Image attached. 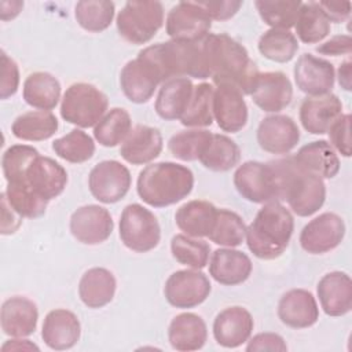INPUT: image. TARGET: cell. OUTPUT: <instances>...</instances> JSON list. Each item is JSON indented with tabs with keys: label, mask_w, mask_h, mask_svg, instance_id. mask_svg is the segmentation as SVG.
<instances>
[{
	"label": "cell",
	"mask_w": 352,
	"mask_h": 352,
	"mask_svg": "<svg viewBox=\"0 0 352 352\" xmlns=\"http://www.w3.org/2000/svg\"><path fill=\"white\" fill-rule=\"evenodd\" d=\"M170 252L179 264L194 270H202L209 261L210 246L204 239L177 234L170 241Z\"/></svg>",
	"instance_id": "46"
},
{
	"label": "cell",
	"mask_w": 352,
	"mask_h": 352,
	"mask_svg": "<svg viewBox=\"0 0 352 352\" xmlns=\"http://www.w3.org/2000/svg\"><path fill=\"white\" fill-rule=\"evenodd\" d=\"M120 238L129 250L146 253L158 246L161 227L151 210L140 204H129L120 217Z\"/></svg>",
	"instance_id": "8"
},
{
	"label": "cell",
	"mask_w": 352,
	"mask_h": 352,
	"mask_svg": "<svg viewBox=\"0 0 352 352\" xmlns=\"http://www.w3.org/2000/svg\"><path fill=\"white\" fill-rule=\"evenodd\" d=\"M293 74L297 88L308 96L330 94L336 81L333 63L312 54H302L297 59Z\"/></svg>",
	"instance_id": "16"
},
{
	"label": "cell",
	"mask_w": 352,
	"mask_h": 352,
	"mask_svg": "<svg viewBox=\"0 0 352 352\" xmlns=\"http://www.w3.org/2000/svg\"><path fill=\"white\" fill-rule=\"evenodd\" d=\"M168 340L173 349L190 352L201 349L208 340L205 320L192 312L176 315L168 329Z\"/></svg>",
	"instance_id": "29"
},
{
	"label": "cell",
	"mask_w": 352,
	"mask_h": 352,
	"mask_svg": "<svg viewBox=\"0 0 352 352\" xmlns=\"http://www.w3.org/2000/svg\"><path fill=\"white\" fill-rule=\"evenodd\" d=\"M351 51H352V38L348 34L333 36L330 40L316 47V52L322 55H330V56L349 55Z\"/></svg>",
	"instance_id": "53"
},
{
	"label": "cell",
	"mask_w": 352,
	"mask_h": 352,
	"mask_svg": "<svg viewBox=\"0 0 352 352\" xmlns=\"http://www.w3.org/2000/svg\"><path fill=\"white\" fill-rule=\"evenodd\" d=\"M331 147L344 157H351V114H341L327 131Z\"/></svg>",
	"instance_id": "49"
},
{
	"label": "cell",
	"mask_w": 352,
	"mask_h": 352,
	"mask_svg": "<svg viewBox=\"0 0 352 352\" xmlns=\"http://www.w3.org/2000/svg\"><path fill=\"white\" fill-rule=\"evenodd\" d=\"M55 154L72 164H82L91 160L95 154L94 139L82 129H73L67 135L52 142Z\"/></svg>",
	"instance_id": "43"
},
{
	"label": "cell",
	"mask_w": 352,
	"mask_h": 352,
	"mask_svg": "<svg viewBox=\"0 0 352 352\" xmlns=\"http://www.w3.org/2000/svg\"><path fill=\"white\" fill-rule=\"evenodd\" d=\"M201 8L208 14L212 21L231 19L242 7V1L219 0V1H198Z\"/></svg>",
	"instance_id": "51"
},
{
	"label": "cell",
	"mask_w": 352,
	"mask_h": 352,
	"mask_svg": "<svg viewBox=\"0 0 352 352\" xmlns=\"http://www.w3.org/2000/svg\"><path fill=\"white\" fill-rule=\"evenodd\" d=\"M109 99L95 85L88 82L72 84L60 103L62 118L80 128L95 126L107 113Z\"/></svg>",
	"instance_id": "6"
},
{
	"label": "cell",
	"mask_w": 352,
	"mask_h": 352,
	"mask_svg": "<svg viewBox=\"0 0 352 352\" xmlns=\"http://www.w3.org/2000/svg\"><path fill=\"white\" fill-rule=\"evenodd\" d=\"M10 205L22 216L28 219L41 217L48 206V201L40 198L29 187L7 184L4 191Z\"/></svg>",
	"instance_id": "47"
},
{
	"label": "cell",
	"mask_w": 352,
	"mask_h": 352,
	"mask_svg": "<svg viewBox=\"0 0 352 352\" xmlns=\"http://www.w3.org/2000/svg\"><path fill=\"white\" fill-rule=\"evenodd\" d=\"M318 4L326 18L330 21V23H341L346 21L351 15L349 1H318Z\"/></svg>",
	"instance_id": "55"
},
{
	"label": "cell",
	"mask_w": 352,
	"mask_h": 352,
	"mask_svg": "<svg viewBox=\"0 0 352 352\" xmlns=\"http://www.w3.org/2000/svg\"><path fill=\"white\" fill-rule=\"evenodd\" d=\"M294 230L292 212L280 202L264 204L246 227V245L261 260H275L287 249Z\"/></svg>",
	"instance_id": "3"
},
{
	"label": "cell",
	"mask_w": 352,
	"mask_h": 352,
	"mask_svg": "<svg viewBox=\"0 0 352 352\" xmlns=\"http://www.w3.org/2000/svg\"><path fill=\"white\" fill-rule=\"evenodd\" d=\"M132 129L129 113L122 107L110 109L94 126V138L103 147L121 144Z\"/></svg>",
	"instance_id": "38"
},
{
	"label": "cell",
	"mask_w": 352,
	"mask_h": 352,
	"mask_svg": "<svg viewBox=\"0 0 352 352\" xmlns=\"http://www.w3.org/2000/svg\"><path fill=\"white\" fill-rule=\"evenodd\" d=\"M58 128L55 114L47 110H33L18 116L11 125V132L21 140L41 142L54 136Z\"/></svg>",
	"instance_id": "35"
},
{
	"label": "cell",
	"mask_w": 352,
	"mask_h": 352,
	"mask_svg": "<svg viewBox=\"0 0 352 352\" xmlns=\"http://www.w3.org/2000/svg\"><path fill=\"white\" fill-rule=\"evenodd\" d=\"M252 100L265 113H278L286 109L293 99V85L282 72L258 73Z\"/></svg>",
	"instance_id": "21"
},
{
	"label": "cell",
	"mask_w": 352,
	"mask_h": 352,
	"mask_svg": "<svg viewBox=\"0 0 352 352\" xmlns=\"http://www.w3.org/2000/svg\"><path fill=\"white\" fill-rule=\"evenodd\" d=\"M209 77L217 85H231L243 95H250L258 69L248 50L228 34L209 33L202 41Z\"/></svg>",
	"instance_id": "1"
},
{
	"label": "cell",
	"mask_w": 352,
	"mask_h": 352,
	"mask_svg": "<svg viewBox=\"0 0 352 352\" xmlns=\"http://www.w3.org/2000/svg\"><path fill=\"white\" fill-rule=\"evenodd\" d=\"M162 151V135L158 128L136 125L121 143L120 155L132 165H146Z\"/></svg>",
	"instance_id": "28"
},
{
	"label": "cell",
	"mask_w": 352,
	"mask_h": 352,
	"mask_svg": "<svg viewBox=\"0 0 352 352\" xmlns=\"http://www.w3.org/2000/svg\"><path fill=\"white\" fill-rule=\"evenodd\" d=\"M37 154L40 153L28 144H14L8 147L1 157V169L6 182L10 183L19 179Z\"/></svg>",
	"instance_id": "48"
},
{
	"label": "cell",
	"mask_w": 352,
	"mask_h": 352,
	"mask_svg": "<svg viewBox=\"0 0 352 352\" xmlns=\"http://www.w3.org/2000/svg\"><path fill=\"white\" fill-rule=\"evenodd\" d=\"M234 186L239 195L249 202L268 204L278 201L275 172L270 162H243L234 173Z\"/></svg>",
	"instance_id": "10"
},
{
	"label": "cell",
	"mask_w": 352,
	"mask_h": 352,
	"mask_svg": "<svg viewBox=\"0 0 352 352\" xmlns=\"http://www.w3.org/2000/svg\"><path fill=\"white\" fill-rule=\"evenodd\" d=\"M7 184L29 187L40 198L50 202L59 197L66 188L67 172L55 160L37 154L28 165L23 175Z\"/></svg>",
	"instance_id": "9"
},
{
	"label": "cell",
	"mask_w": 352,
	"mask_h": 352,
	"mask_svg": "<svg viewBox=\"0 0 352 352\" xmlns=\"http://www.w3.org/2000/svg\"><path fill=\"white\" fill-rule=\"evenodd\" d=\"M1 351L3 352H7V351H40V348L30 340L12 338V340H7L1 345Z\"/></svg>",
	"instance_id": "56"
},
{
	"label": "cell",
	"mask_w": 352,
	"mask_h": 352,
	"mask_svg": "<svg viewBox=\"0 0 352 352\" xmlns=\"http://www.w3.org/2000/svg\"><path fill=\"white\" fill-rule=\"evenodd\" d=\"M160 84L161 80L153 65L139 55L126 62L120 73L121 91L128 100L136 104L148 102Z\"/></svg>",
	"instance_id": "18"
},
{
	"label": "cell",
	"mask_w": 352,
	"mask_h": 352,
	"mask_svg": "<svg viewBox=\"0 0 352 352\" xmlns=\"http://www.w3.org/2000/svg\"><path fill=\"white\" fill-rule=\"evenodd\" d=\"M245 234L246 224L238 213L230 209H219L214 226L208 238L223 248H236L243 242Z\"/></svg>",
	"instance_id": "45"
},
{
	"label": "cell",
	"mask_w": 352,
	"mask_h": 352,
	"mask_svg": "<svg viewBox=\"0 0 352 352\" xmlns=\"http://www.w3.org/2000/svg\"><path fill=\"white\" fill-rule=\"evenodd\" d=\"M239 146L226 135L213 133L206 150L198 161L209 170L227 172L232 169L239 162Z\"/></svg>",
	"instance_id": "36"
},
{
	"label": "cell",
	"mask_w": 352,
	"mask_h": 352,
	"mask_svg": "<svg viewBox=\"0 0 352 352\" xmlns=\"http://www.w3.org/2000/svg\"><path fill=\"white\" fill-rule=\"evenodd\" d=\"M323 312L329 316H344L352 309V279L346 272L331 271L323 275L316 286Z\"/></svg>",
	"instance_id": "23"
},
{
	"label": "cell",
	"mask_w": 352,
	"mask_h": 352,
	"mask_svg": "<svg viewBox=\"0 0 352 352\" xmlns=\"http://www.w3.org/2000/svg\"><path fill=\"white\" fill-rule=\"evenodd\" d=\"M248 352H258V351H270V352H285L287 351V345L285 340L276 333H258L248 340L246 345Z\"/></svg>",
	"instance_id": "52"
},
{
	"label": "cell",
	"mask_w": 352,
	"mask_h": 352,
	"mask_svg": "<svg viewBox=\"0 0 352 352\" xmlns=\"http://www.w3.org/2000/svg\"><path fill=\"white\" fill-rule=\"evenodd\" d=\"M194 187V173L190 168L162 161L140 170L136 191L140 199L153 208H165L184 199Z\"/></svg>",
	"instance_id": "4"
},
{
	"label": "cell",
	"mask_w": 352,
	"mask_h": 352,
	"mask_svg": "<svg viewBox=\"0 0 352 352\" xmlns=\"http://www.w3.org/2000/svg\"><path fill=\"white\" fill-rule=\"evenodd\" d=\"M342 114V103L334 94L308 96L300 106V122L312 135L327 133L331 124Z\"/></svg>",
	"instance_id": "24"
},
{
	"label": "cell",
	"mask_w": 352,
	"mask_h": 352,
	"mask_svg": "<svg viewBox=\"0 0 352 352\" xmlns=\"http://www.w3.org/2000/svg\"><path fill=\"white\" fill-rule=\"evenodd\" d=\"M297 37L305 44H316L330 33V21L320 10L318 1L302 3L294 23Z\"/></svg>",
	"instance_id": "37"
},
{
	"label": "cell",
	"mask_w": 352,
	"mask_h": 352,
	"mask_svg": "<svg viewBox=\"0 0 352 352\" xmlns=\"http://www.w3.org/2000/svg\"><path fill=\"white\" fill-rule=\"evenodd\" d=\"M276 179L278 201H286L300 217L316 213L326 201V186L322 177L301 168L294 157L270 162Z\"/></svg>",
	"instance_id": "2"
},
{
	"label": "cell",
	"mask_w": 352,
	"mask_h": 352,
	"mask_svg": "<svg viewBox=\"0 0 352 352\" xmlns=\"http://www.w3.org/2000/svg\"><path fill=\"white\" fill-rule=\"evenodd\" d=\"M19 87V69L12 58L6 51H1V82L0 98L8 99L16 94Z\"/></svg>",
	"instance_id": "50"
},
{
	"label": "cell",
	"mask_w": 352,
	"mask_h": 352,
	"mask_svg": "<svg viewBox=\"0 0 352 352\" xmlns=\"http://www.w3.org/2000/svg\"><path fill=\"white\" fill-rule=\"evenodd\" d=\"M22 216L10 205L4 191L1 192V227L0 232L3 235L14 234L22 224Z\"/></svg>",
	"instance_id": "54"
},
{
	"label": "cell",
	"mask_w": 352,
	"mask_h": 352,
	"mask_svg": "<svg viewBox=\"0 0 352 352\" xmlns=\"http://www.w3.org/2000/svg\"><path fill=\"white\" fill-rule=\"evenodd\" d=\"M212 135V132L199 128L180 131L169 139L168 148L180 161H197L206 150Z\"/></svg>",
	"instance_id": "42"
},
{
	"label": "cell",
	"mask_w": 352,
	"mask_h": 352,
	"mask_svg": "<svg viewBox=\"0 0 352 352\" xmlns=\"http://www.w3.org/2000/svg\"><path fill=\"white\" fill-rule=\"evenodd\" d=\"M300 0H257L254 6L263 22L271 29L289 30L294 26L300 7Z\"/></svg>",
	"instance_id": "44"
},
{
	"label": "cell",
	"mask_w": 352,
	"mask_h": 352,
	"mask_svg": "<svg viewBox=\"0 0 352 352\" xmlns=\"http://www.w3.org/2000/svg\"><path fill=\"white\" fill-rule=\"evenodd\" d=\"M194 91V84L187 77L165 81L155 99V113L166 121L180 120Z\"/></svg>",
	"instance_id": "32"
},
{
	"label": "cell",
	"mask_w": 352,
	"mask_h": 352,
	"mask_svg": "<svg viewBox=\"0 0 352 352\" xmlns=\"http://www.w3.org/2000/svg\"><path fill=\"white\" fill-rule=\"evenodd\" d=\"M351 69H352V62L348 59V60H345V62H342L340 65L338 72H337L338 84L345 91H351L352 89V78H351L352 72H351Z\"/></svg>",
	"instance_id": "58"
},
{
	"label": "cell",
	"mask_w": 352,
	"mask_h": 352,
	"mask_svg": "<svg viewBox=\"0 0 352 352\" xmlns=\"http://www.w3.org/2000/svg\"><path fill=\"white\" fill-rule=\"evenodd\" d=\"M293 157L301 168L322 179H333L340 172V158L327 140L304 144Z\"/></svg>",
	"instance_id": "33"
},
{
	"label": "cell",
	"mask_w": 352,
	"mask_h": 352,
	"mask_svg": "<svg viewBox=\"0 0 352 352\" xmlns=\"http://www.w3.org/2000/svg\"><path fill=\"white\" fill-rule=\"evenodd\" d=\"M213 92L214 88L209 82L194 85V91L180 122L187 128H205L213 122Z\"/></svg>",
	"instance_id": "40"
},
{
	"label": "cell",
	"mask_w": 352,
	"mask_h": 352,
	"mask_svg": "<svg viewBox=\"0 0 352 352\" xmlns=\"http://www.w3.org/2000/svg\"><path fill=\"white\" fill-rule=\"evenodd\" d=\"M70 232L84 245L103 243L113 232L114 223L110 212L99 205H84L70 216Z\"/></svg>",
	"instance_id": "15"
},
{
	"label": "cell",
	"mask_w": 352,
	"mask_h": 352,
	"mask_svg": "<svg viewBox=\"0 0 352 352\" xmlns=\"http://www.w3.org/2000/svg\"><path fill=\"white\" fill-rule=\"evenodd\" d=\"M81 336V324L77 315L69 309L58 308L47 314L41 338L44 344L54 351H66L73 348Z\"/></svg>",
	"instance_id": "26"
},
{
	"label": "cell",
	"mask_w": 352,
	"mask_h": 352,
	"mask_svg": "<svg viewBox=\"0 0 352 352\" xmlns=\"http://www.w3.org/2000/svg\"><path fill=\"white\" fill-rule=\"evenodd\" d=\"M278 316L292 329H307L319 319V308L314 294L305 289L286 292L278 302Z\"/></svg>",
	"instance_id": "25"
},
{
	"label": "cell",
	"mask_w": 352,
	"mask_h": 352,
	"mask_svg": "<svg viewBox=\"0 0 352 352\" xmlns=\"http://www.w3.org/2000/svg\"><path fill=\"white\" fill-rule=\"evenodd\" d=\"M254 327L250 312L239 305L227 307L213 320V337L220 346L238 348L248 342Z\"/></svg>",
	"instance_id": "20"
},
{
	"label": "cell",
	"mask_w": 352,
	"mask_h": 352,
	"mask_svg": "<svg viewBox=\"0 0 352 352\" xmlns=\"http://www.w3.org/2000/svg\"><path fill=\"white\" fill-rule=\"evenodd\" d=\"M250 257L232 248L216 249L209 261V274L220 285L236 286L243 283L252 274Z\"/></svg>",
	"instance_id": "27"
},
{
	"label": "cell",
	"mask_w": 352,
	"mask_h": 352,
	"mask_svg": "<svg viewBox=\"0 0 352 352\" xmlns=\"http://www.w3.org/2000/svg\"><path fill=\"white\" fill-rule=\"evenodd\" d=\"M345 230L341 216L324 212L304 226L300 232V245L309 254H324L341 245Z\"/></svg>",
	"instance_id": "14"
},
{
	"label": "cell",
	"mask_w": 352,
	"mask_h": 352,
	"mask_svg": "<svg viewBox=\"0 0 352 352\" xmlns=\"http://www.w3.org/2000/svg\"><path fill=\"white\" fill-rule=\"evenodd\" d=\"M117 280L111 271L94 267L85 271L78 283V296L84 305L96 309L107 305L114 298Z\"/></svg>",
	"instance_id": "30"
},
{
	"label": "cell",
	"mask_w": 352,
	"mask_h": 352,
	"mask_svg": "<svg viewBox=\"0 0 352 352\" xmlns=\"http://www.w3.org/2000/svg\"><path fill=\"white\" fill-rule=\"evenodd\" d=\"M132 183L129 169L116 160L96 164L88 176V187L95 199L102 204H116L129 191Z\"/></svg>",
	"instance_id": "12"
},
{
	"label": "cell",
	"mask_w": 352,
	"mask_h": 352,
	"mask_svg": "<svg viewBox=\"0 0 352 352\" xmlns=\"http://www.w3.org/2000/svg\"><path fill=\"white\" fill-rule=\"evenodd\" d=\"M138 55L153 65L161 84L177 77L209 78L201 43L169 40L148 45Z\"/></svg>",
	"instance_id": "5"
},
{
	"label": "cell",
	"mask_w": 352,
	"mask_h": 352,
	"mask_svg": "<svg viewBox=\"0 0 352 352\" xmlns=\"http://www.w3.org/2000/svg\"><path fill=\"white\" fill-rule=\"evenodd\" d=\"M212 28V19L198 1H180L170 8L165 30L170 40L201 43Z\"/></svg>",
	"instance_id": "11"
},
{
	"label": "cell",
	"mask_w": 352,
	"mask_h": 352,
	"mask_svg": "<svg viewBox=\"0 0 352 352\" xmlns=\"http://www.w3.org/2000/svg\"><path fill=\"white\" fill-rule=\"evenodd\" d=\"M118 34L128 43H148L164 25V7L160 1H128L117 15Z\"/></svg>",
	"instance_id": "7"
},
{
	"label": "cell",
	"mask_w": 352,
	"mask_h": 352,
	"mask_svg": "<svg viewBox=\"0 0 352 352\" xmlns=\"http://www.w3.org/2000/svg\"><path fill=\"white\" fill-rule=\"evenodd\" d=\"M258 52L268 60L286 63L298 51L297 37L285 29H270L261 34L257 44Z\"/></svg>",
	"instance_id": "39"
},
{
	"label": "cell",
	"mask_w": 352,
	"mask_h": 352,
	"mask_svg": "<svg viewBox=\"0 0 352 352\" xmlns=\"http://www.w3.org/2000/svg\"><path fill=\"white\" fill-rule=\"evenodd\" d=\"M116 6L109 0H82L74 7L77 23L87 32L100 33L106 30L114 18Z\"/></svg>",
	"instance_id": "41"
},
{
	"label": "cell",
	"mask_w": 352,
	"mask_h": 352,
	"mask_svg": "<svg viewBox=\"0 0 352 352\" xmlns=\"http://www.w3.org/2000/svg\"><path fill=\"white\" fill-rule=\"evenodd\" d=\"M38 309L28 297L14 296L7 298L0 311V326L6 336L25 338L36 331Z\"/></svg>",
	"instance_id": "22"
},
{
	"label": "cell",
	"mask_w": 352,
	"mask_h": 352,
	"mask_svg": "<svg viewBox=\"0 0 352 352\" xmlns=\"http://www.w3.org/2000/svg\"><path fill=\"white\" fill-rule=\"evenodd\" d=\"M22 96L29 106L51 111L60 99V82L51 73L34 72L26 77Z\"/></svg>",
	"instance_id": "34"
},
{
	"label": "cell",
	"mask_w": 352,
	"mask_h": 352,
	"mask_svg": "<svg viewBox=\"0 0 352 352\" xmlns=\"http://www.w3.org/2000/svg\"><path fill=\"white\" fill-rule=\"evenodd\" d=\"M212 285L199 270H180L169 275L164 286L166 301L180 309L201 305L210 294Z\"/></svg>",
	"instance_id": "13"
},
{
	"label": "cell",
	"mask_w": 352,
	"mask_h": 352,
	"mask_svg": "<svg viewBox=\"0 0 352 352\" xmlns=\"http://www.w3.org/2000/svg\"><path fill=\"white\" fill-rule=\"evenodd\" d=\"M23 8V1H1L0 3V18L1 21L14 19Z\"/></svg>",
	"instance_id": "57"
},
{
	"label": "cell",
	"mask_w": 352,
	"mask_h": 352,
	"mask_svg": "<svg viewBox=\"0 0 352 352\" xmlns=\"http://www.w3.org/2000/svg\"><path fill=\"white\" fill-rule=\"evenodd\" d=\"M217 208L202 199H192L183 204L175 214L176 226L186 235L192 238L208 236L217 217Z\"/></svg>",
	"instance_id": "31"
},
{
	"label": "cell",
	"mask_w": 352,
	"mask_h": 352,
	"mask_svg": "<svg viewBox=\"0 0 352 352\" xmlns=\"http://www.w3.org/2000/svg\"><path fill=\"white\" fill-rule=\"evenodd\" d=\"M213 120L224 132H239L248 124V104L243 94L231 85H217L213 92Z\"/></svg>",
	"instance_id": "19"
},
{
	"label": "cell",
	"mask_w": 352,
	"mask_h": 352,
	"mask_svg": "<svg viewBox=\"0 0 352 352\" xmlns=\"http://www.w3.org/2000/svg\"><path fill=\"white\" fill-rule=\"evenodd\" d=\"M257 143L270 154H289L300 140L296 121L285 114H272L261 120L257 128Z\"/></svg>",
	"instance_id": "17"
}]
</instances>
